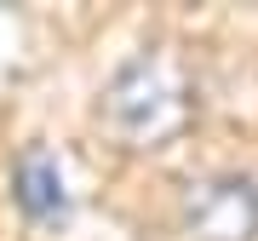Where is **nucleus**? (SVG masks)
I'll use <instances>...</instances> for the list:
<instances>
[{
	"mask_svg": "<svg viewBox=\"0 0 258 241\" xmlns=\"http://www.w3.org/2000/svg\"><path fill=\"white\" fill-rule=\"evenodd\" d=\"M201 115V75L172 40H149L120 57L98 92V127L132 155L172 149Z\"/></svg>",
	"mask_w": 258,
	"mask_h": 241,
	"instance_id": "f257e3e1",
	"label": "nucleus"
},
{
	"mask_svg": "<svg viewBox=\"0 0 258 241\" xmlns=\"http://www.w3.org/2000/svg\"><path fill=\"white\" fill-rule=\"evenodd\" d=\"M178 230L184 241H258V178L235 167L184 178Z\"/></svg>",
	"mask_w": 258,
	"mask_h": 241,
	"instance_id": "f03ea898",
	"label": "nucleus"
},
{
	"mask_svg": "<svg viewBox=\"0 0 258 241\" xmlns=\"http://www.w3.org/2000/svg\"><path fill=\"white\" fill-rule=\"evenodd\" d=\"M12 207L29 224H63L69 218V178L63 161L46 144H23L12 161Z\"/></svg>",
	"mask_w": 258,
	"mask_h": 241,
	"instance_id": "7ed1b4c3",
	"label": "nucleus"
}]
</instances>
